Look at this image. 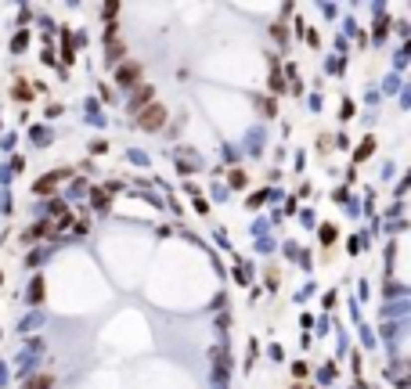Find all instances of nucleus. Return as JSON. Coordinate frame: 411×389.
Segmentation results:
<instances>
[{
  "label": "nucleus",
  "instance_id": "nucleus-3",
  "mask_svg": "<svg viewBox=\"0 0 411 389\" xmlns=\"http://www.w3.org/2000/svg\"><path fill=\"white\" fill-rule=\"evenodd\" d=\"M144 105H151V87H144V90H137V94H134V101H130V112H141Z\"/></svg>",
  "mask_w": 411,
  "mask_h": 389
},
{
  "label": "nucleus",
  "instance_id": "nucleus-5",
  "mask_svg": "<svg viewBox=\"0 0 411 389\" xmlns=\"http://www.w3.org/2000/svg\"><path fill=\"white\" fill-rule=\"evenodd\" d=\"M51 386V375H40V379H33V382H29L25 389H47Z\"/></svg>",
  "mask_w": 411,
  "mask_h": 389
},
{
  "label": "nucleus",
  "instance_id": "nucleus-2",
  "mask_svg": "<svg viewBox=\"0 0 411 389\" xmlns=\"http://www.w3.org/2000/svg\"><path fill=\"white\" fill-rule=\"evenodd\" d=\"M116 80H119V87H137V80H141V65H119Z\"/></svg>",
  "mask_w": 411,
  "mask_h": 389
},
{
  "label": "nucleus",
  "instance_id": "nucleus-1",
  "mask_svg": "<svg viewBox=\"0 0 411 389\" xmlns=\"http://www.w3.org/2000/svg\"><path fill=\"white\" fill-rule=\"evenodd\" d=\"M137 123H141L144 130H159L162 123H166V108H162V105H148L144 112H141V119H137Z\"/></svg>",
  "mask_w": 411,
  "mask_h": 389
},
{
  "label": "nucleus",
  "instance_id": "nucleus-4",
  "mask_svg": "<svg viewBox=\"0 0 411 389\" xmlns=\"http://www.w3.org/2000/svg\"><path fill=\"white\" fill-rule=\"evenodd\" d=\"M119 54H127V47H119L116 29H109V61H119Z\"/></svg>",
  "mask_w": 411,
  "mask_h": 389
}]
</instances>
